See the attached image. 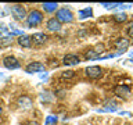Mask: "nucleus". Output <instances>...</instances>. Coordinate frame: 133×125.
<instances>
[{
    "instance_id": "1",
    "label": "nucleus",
    "mask_w": 133,
    "mask_h": 125,
    "mask_svg": "<svg viewBox=\"0 0 133 125\" xmlns=\"http://www.w3.org/2000/svg\"><path fill=\"white\" fill-rule=\"evenodd\" d=\"M42 21H43V14L39 10H32L29 14L26 15V24L28 27H37Z\"/></svg>"
},
{
    "instance_id": "2",
    "label": "nucleus",
    "mask_w": 133,
    "mask_h": 125,
    "mask_svg": "<svg viewBox=\"0 0 133 125\" xmlns=\"http://www.w3.org/2000/svg\"><path fill=\"white\" fill-rule=\"evenodd\" d=\"M56 18L60 21V22H72V20H74V14L71 12V10H68L66 7H62L60 8V10H57L56 12Z\"/></svg>"
},
{
    "instance_id": "3",
    "label": "nucleus",
    "mask_w": 133,
    "mask_h": 125,
    "mask_svg": "<svg viewBox=\"0 0 133 125\" xmlns=\"http://www.w3.org/2000/svg\"><path fill=\"white\" fill-rule=\"evenodd\" d=\"M10 11L17 21H22V20L26 18V10H25V7L21 6V4H12L10 7Z\"/></svg>"
},
{
    "instance_id": "4",
    "label": "nucleus",
    "mask_w": 133,
    "mask_h": 125,
    "mask_svg": "<svg viewBox=\"0 0 133 125\" xmlns=\"http://www.w3.org/2000/svg\"><path fill=\"white\" fill-rule=\"evenodd\" d=\"M3 65L7 70H17L21 67V63L18 61V58H15L14 56H6L3 58Z\"/></svg>"
},
{
    "instance_id": "5",
    "label": "nucleus",
    "mask_w": 133,
    "mask_h": 125,
    "mask_svg": "<svg viewBox=\"0 0 133 125\" xmlns=\"http://www.w3.org/2000/svg\"><path fill=\"white\" fill-rule=\"evenodd\" d=\"M31 38H32V43H33V46H36V47H40V46H43L46 42H47V39H49V36L46 35V33H43V32L33 33Z\"/></svg>"
},
{
    "instance_id": "6",
    "label": "nucleus",
    "mask_w": 133,
    "mask_h": 125,
    "mask_svg": "<svg viewBox=\"0 0 133 125\" xmlns=\"http://www.w3.org/2000/svg\"><path fill=\"white\" fill-rule=\"evenodd\" d=\"M114 93H115L116 96H118V97L128 99L129 96L132 95V92H130V88H129L128 85H118V86H115Z\"/></svg>"
},
{
    "instance_id": "7",
    "label": "nucleus",
    "mask_w": 133,
    "mask_h": 125,
    "mask_svg": "<svg viewBox=\"0 0 133 125\" xmlns=\"http://www.w3.org/2000/svg\"><path fill=\"white\" fill-rule=\"evenodd\" d=\"M85 72H86V75L89 78L97 79V78H100L103 75V70L100 68V67H97V65H90V67H87V68L85 70Z\"/></svg>"
},
{
    "instance_id": "8",
    "label": "nucleus",
    "mask_w": 133,
    "mask_h": 125,
    "mask_svg": "<svg viewBox=\"0 0 133 125\" xmlns=\"http://www.w3.org/2000/svg\"><path fill=\"white\" fill-rule=\"evenodd\" d=\"M17 104L19 106V108L26 110V108H31V107H32L33 102H32V99L29 97V96L22 95V96H19V97H18V100H17Z\"/></svg>"
},
{
    "instance_id": "9",
    "label": "nucleus",
    "mask_w": 133,
    "mask_h": 125,
    "mask_svg": "<svg viewBox=\"0 0 133 125\" xmlns=\"http://www.w3.org/2000/svg\"><path fill=\"white\" fill-rule=\"evenodd\" d=\"M44 70V65L42 64V63L39 61H33V63H29V64L26 65V68H25V71H26L28 74H33V72H40V71Z\"/></svg>"
},
{
    "instance_id": "10",
    "label": "nucleus",
    "mask_w": 133,
    "mask_h": 125,
    "mask_svg": "<svg viewBox=\"0 0 133 125\" xmlns=\"http://www.w3.org/2000/svg\"><path fill=\"white\" fill-rule=\"evenodd\" d=\"M115 47L119 50L118 54H122L123 52H126L129 47V40L125 39V38H119V39L115 40Z\"/></svg>"
},
{
    "instance_id": "11",
    "label": "nucleus",
    "mask_w": 133,
    "mask_h": 125,
    "mask_svg": "<svg viewBox=\"0 0 133 125\" xmlns=\"http://www.w3.org/2000/svg\"><path fill=\"white\" fill-rule=\"evenodd\" d=\"M62 63H64L65 65H76L81 63V58H79V56H76V54H66V56H64V58H62Z\"/></svg>"
},
{
    "instance_id": "12",
    "label": "nucleus",
    "mask_w": 133,
    "mask_h": 125,
    "mask_svg": "<svg viewBox=\"0 0 133 125\" xmlns=\"http://www.w3.org/2000/svg\"><path fill=\"white\" fill-rule=\"evenodd\" d=\"M47 29L50 32H58L61 31V22L57 18H50L47 21Z\"/></svg>"
},
{
    "instance_id": "13",
    "label": "nucleus",
    "mask_w": 133,
    "mask_h": 125,
    "mask_svg": "<svg viewBox=\"0 0 133 125\" xmlns=\"http://www.w3.org/2000/svg\"><path fill=\"white\" fill-rule=\"evenodd\" d=\"M78 17H79L81 20L90 18V17H93V8H91V7L82 8V10H79V12H78Z\"/></svg>"
},
{
    "instance_id": "14",
    "label": "nucleus",
    "mask_w": 133,
    "mask_h": 125,
    "mask_svg": "<svg viewBox=\"0 0 133 125\" xmlns=\"http://www.w3.org/2000/svg\"><path fill=\"white\" fill-rule=\"evenodd\" d=\"M18 43H19V46H22V47H31L32 46V38L26 36V35H21L18 38Z\"/></svg>"
},
{
    "instance_id": "15",
    "label": "nucleus",
    "mask_w": 133,
    "mask_h": 125,
    "mask_svg": "<svg viewBox=\"0 0 133 125\" xmlns=\"http://www.w3.org/2000/svg\"><path fill=\"white\" fill-rule=\"evenodd\" d=\"M11 43H12V35L11 33L7 36L0 38V47H6V46H10Z\"/></svg>"
},
{
    "instance_id": "16",
    "label": "nucleus",
    "mask_w": 133,
    "mask_h": 125,
    "mask_svg": "<svg viewBox=\"0 0 133 125\" xmlns=\"http://www.w3.org/2000/svg\"><path fill=\"white\" fill-rule=\"evenodd\" d=\"M57 7H58L57 3H50V2H49V3H43V8H44V11H47V12L56 11Z\"/></svg>"
},
{
    "instance_id": "17",
    "label": "nucleus",
    "mask_w": 133,
    "mask_h": 125,
    "mask_svg": "<svg viewBox=\"0 0 133 125\" xmlns=\"http://www.w3.org/2000/svg\"><path fill=\"white\" fill-rule=\"evenodd\" d=\"M75 71H71V70H66V71H62L61 72V78L62 79H72L75 78Z\"/></svg>"
},
{
    "instance_id": "18",
    "label": "nucleus",
    "mask_w": 133,
    "mask_h": 125,
    "mask_svg": "<svg viewBox=\"0 0 133 125\" xmlns=\"http://www.w3.org/2000/svg\"><path fill=\"white\" fill-rule=\"evenodd\" d=\"M126 20H128V15L125 12H119V14L114 15V21H116V22H125Z\"/></svg>"
},
{
    "instance_id": "19",
    "label": "nucleus",
    "mask_w": 133,
    "mask_h": 125,
    "mask_svg": "<svg viewBox=\"0 0 133 125\" xmlns=\"http://www.w3.org/2000/svg\"><path fill=\"white\" fill-rule=\"evenodd\" d=\"M57 121H58V118H57L56 115H47V117H46L44 125H56Z\"/></svg>"
},
{
    "instance_id": "20",
    "label": "nucleus",
    "mask_w": 133,
    "mask_h": 125,
    "mask_svg": "<svg viewBox=\"0 0 133 125\" xmlns=\"http://www.w3.org/2000/svg\"><path fill=\"white\" fill-rule=\"evenodd\" d=\"M103 50H89L86 53V58H98V53H101Z\"/></svg>"
},
{
    "instance_id": "21",
    "label": "nucleus",
    "mask_w": 133,
    "mask_h": 125,
    "mask_svg": "<svg viewBox=\"0 0 133 125\" xmlns=\"http://www.w3.org/2000/svg\"><path fill=\"white\" fill-rule=\"evenodd\" d=\"M116 110H118V104L112 103V106H111V104H108L107 107L100 108V110H97V111H101V113H104V111H116Z\"/></svg>"
},
{
    "instance_id": "22",
    "label": "nucleus",
    "mask_w": 133,
    "mask_h": 125,
    "mask_svg": "<svg viewBox=\"0 0 133 125\" xmlns=\"http://www.w3.org/2000/svg\"><path fill=\"white\" fill-rule=\"evenodd\" d=\"M53 99H54V96L50 93V92H43V93H42V100H43V102H51Z\"/></svg>"
},
{
    "instance_id": "23",
    "label": "nucleus",
    "mask_w": 133,
    "mask_h": 125,
    "mask_svg": "<svg viewBox=\"0 0 133 125\" xmlns=\"http://www.w3.org/2000/svg\"><path fill=\"white\" fill-rule=\"evenodd\" d=\"M101 6H104L108 10H111V8H118L119 6H122V3H101Z\"/></svg>"
},
{
    "instance_id": "24",
    "label": "nucleus",
    "mask_w": 133,
    "mask_h": 125,
    "mask_svg": "<svg viewBox=\"0 0 133 125\" xmlns=\"http://www.w3.org/2000/svg\"><path fill=\"white\" fill-rule=\"evenodd\" d=\"M128 35L130 38H133V22H130V24H129V27H128Z\"/></svg>"
},
{
    "instance_id": "25",
    "label": "nucleus",
    "mask_w": 133,
    "mask_h": 125,
    "mask_svg": "<svg viewBox=\"0 0 133 125\" xmlns=\"http://www.w3.org/2000/svg\"><path fill=\"white\" fill-rule=\"evenodd\" d=\"M25 125H39V122H37V121H26Z\"/></svg>"
},
{
    "instance_id": "26",
    "label": "nucleus",
    "mask_w": 133,
    "mask_h": 125,
    "mask_svg": "<svg viewBox=\"0 0 133 125\" xmlns=\"http://www.w3.org/2000/svg\"><path fill=\"white\" fill-rule=\"evenodd\" d=\"M0 29H3V31H6V28H4V25H3V24H0Z\"/></svg>"
},
{
    "instance_id": "27",
    "label": "nucleus",
    "mask_w": 133,
    "mask_h": 125,
    "mask_svg": "<svg viewBox=\"0 0 133 125\" xmlns=\"http://www.w3.org/2000/svg\"><path fill=\"white\" fill-rule=\"evenodd\" d=\"M2 113H3V108H2V106H0V115H2Z\"/></svg>"
},
{
    "instance_id": "28",
    "label": "nucleus",
    "mask_w": 133,
    "mask_h": 125,
    "mask_svg": "<svg viewBox=\"0 0 133 125\" xmlns=\"http://www.w3.org/2000/svg\"><path fill=\"white\" fill-rule=\"evenodd\" d=\"M0 49H2V47H0Z\"/></svg>"
}]
</instances>
